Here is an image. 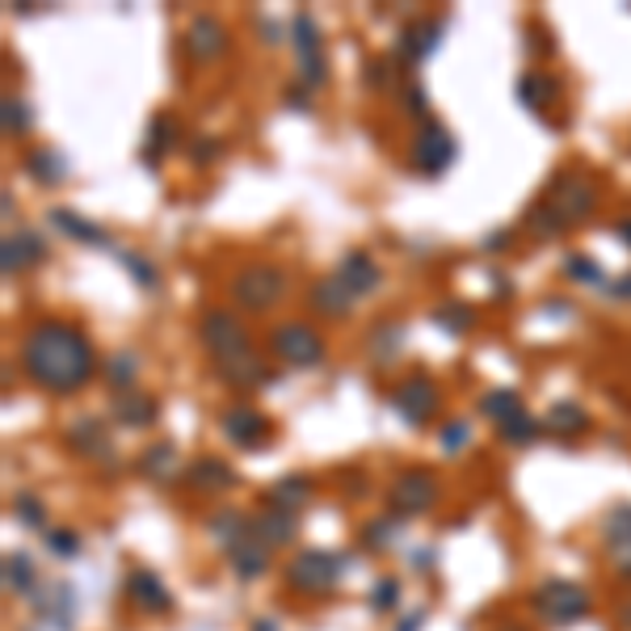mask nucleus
Returning <instances> with one entry per match:
<instances>
[{
  "mask_svg": "<svg viewBox=\"0 0 631 631\" xmlns=\"http://www.w3.org/2000/svg\"><path fill=\"white\" fill-rule=\"evenodd\" d=\"M17 362H22V375L34 387L51 392V396H72L81 392L93 371H97V354L89 346L81 325L72 320H38L22 332V346H17Z\"/></svg>",
  "mask_w": 631,
  "mask_h": 631,
  "instance_id": "obj_1",
  "label": "nucleus"
},
{
  "mask_svg": "<svg viewBox=\"0 0 631 631\" xmlns=\"http://www.w3.org/2000/svg\"><path fill=\"white\" fill-rule=\"evenodd\" d=\"M198 341L202 350L215 358V371L223 375V384L232 387H261L270 384V366L253 354V341H248L245 320L227 307H207L198 316Z\"/></svg>",
  "mask_w": 631,
  "mask_h": 631,
  "instance_id": "obj_2",
  "label": "nucleus"
},
{
  "mask_svg": "<svg viewBox=\"0 0 631 631\" xmlns=\"http://www.w3.org/2000/svg\"><path fill=\"white\" fill-rule=\"evenodd\" d=\"M594 202H598V190H594L589 177L560 173V177L551 182L548 198H539V202L530 207L526 227H530L539 241H551V236H560V232H569V227H576V223L585 220V215L594 211Z\"/></svg>",
  "mask_w": 631,
  "mask_h": 631,
  "instance_id": "obj_3",
  "label": "nucleus"
},
{
  "mask_svg": "<svg viewBox=\"0 0 631 631\" xmlns=\"http://www.w3.org/2000/svg\"><path fill=\"white\" fill-rule=\"evenodd\" d=\"M535 610H539V619L551 623V628H569V623H581L585 615H589V594L569 581V576H548L539 589H535Z\"/></svg>",
  "mask_w": 631,
  "mask_h": 631,
  "instance_id": "obj_4",
  "label": "nucleus"
},
{
  "mask_svg": "<svg viewBox=\"0 0 631 631\" xmlns=\"http://www.w3.org/2000/svg\"><path fill=\"white\" fill-rule=\"evenodd\" d=\"M442 484L430 467H409L392 480L387 489V505H392V518H417V514H430L439 505Z\"/></svg>",
  "mask_w": 631,
  "mask_h": 631,
  "instance_id": "obj_5",
  "label": "nucleus"
},
{
  "mask_svg": "<svg viewBox=\"0 0 631 631\" xmlns=\"http://www.w3.org/2000/svg\"><path fill=\"white\" fill-rule=\"evenodd\" d=\"M337 581H341V560L332 551L307 548L287 564V585L303 598H325L337 589Z\"/></svg>",
  "mask_w": 631,
  "mask_h": 631,
  "instance_id": "obj_6",
  "label": "nucleus"
},
{
  "mask_svg": "<svg viewBox=\"0 0 631 631\" xmlns=\"http://www.w3.org/2000/svg\"><path fill=\"white\" fill-rule=\"evenodd\" d=\"M287 291V274L278 266H248L232 278V300L245 312H270Z\"/></svg>",
  "mask_w": 631,
  "mask_h": 631,
  "instance_id": "obj_7",
  "label": "nucleus"
},
{
  "mask_svg": "<svg viewBox=\"0 0 631 631\" xmlns=\"http://www.w3.org/2000/svg\"><path fill=\"white\" fill-rule=\"evenodd\" d=\"M270 354L287 366H316L325 358V337L307 320H287L270 332Z\"/></svg>",
  "mask_w": 631,
  "mask_h": 631,
  "instance_id": "obj_8",
  "label": "nucleus"
},
{
  "mask_svg": "<svg viewBox=\"0 0 631 631\" xmlns=\"http://www.w3.org/2000/svg\"><path fill=\"white\" fill-rule=\"evenodd\" d=\"M291 47H295V59H300L303 89H320V84L329 81L325 56H320V26H316V17H312L307 9H300V13L291 17Z\"/></svg>",
  "mask_w": 631,
  "mask_h": 631,
  "instance_id": "obj_9",
  "label": "nucleus"
},
{
  "mask_svg": "<svg viewBox=\"0 0 631 631\" xmlns=\"http://www.w3.org/2000/svg\"><path fill=\"white\" fill-rule=\"evenodd\" d=\"M392 409L400 412L409 425H425L434 421V412L442 409V392L430 375H409L405 384L392 387Z\"/></svg>",
  "mask_w": 631,
  "mask_h": 631,
  "instance_id": "obj_10",
  "label": "nucleus"
},
{
  "mask_svg": "<svg viewBox=\"0 0 631 631\" xmlns=\"http://www.w3.org/2000/svg\"><path fill=\"white\" fill-rule=\"evenodd\" d=\"M220 434L232 446H241V451H257V446H266L270 434H274V425H270V417L261 409H253V405H227L220 412Z\"/></svg>",
  "mask_w": 631,
  "mask_h": 631,
  "instance_id": "obj_11",
  "label": "nucleus"
},
{
  "mask_svg": "<svg viewBox=\"0 0 631 631\" xmlns=\"http://www.w3.org/2000/svg\"><path fill=\"white\" fill-rule=\"evenodd\" d=\"M451 161H455V136L442 122H425L412 139V165L425 177H439V173H446Z\"/></svg>",
  "mask_w": 631,
  "mask_h": 631,
  "instance_id": "obj_12",
  "label": "nucleus"
},
{
  "mask_svg": "<svg viewBox=\"0 0 631 631\" xmlns=\"http://www.w3.org/2000/svg\"><path fill=\"white\" fill-rule=\"evenodd\" d=\"M603 556L619 581H631V505H615L603 518Z\"/></svg>",
  "mask_w": 631,
  "mask_h": 631,
  "instance_id": "obj_13",
  "label": "nucleus"
},
{
  "mask_svg": "<svg viewBox=\"0 0 631 631\" xmlns=\"http://www.w3.org/2000/svg\"><path fill=\"white\" fill-rule=\"evenodd\" d=\"M337 278L346 282V291L362 300V295H371V291H379V282H384V270L375 266V257L366 253V248H350L346 257H341V266H337Z\"/></svg>",
  "mask_w": 631,
  "mask_h": 631,
  "instance_id": "obj_14",
  "label": "nucleus"
},
{
  "mask_svg": "<svg viewBox=\"0 0 631 631\" xmlns=\"http://www.w3.org/2000/svg\"><path fill=\"white\" fill-rule=\"evenodd\" d=\"M223 47H227V30L220 26V17L198 13L190 26H186V51H190V59H198V63L220 59Z\"/></svg>",
  "mask_w": 631,
  "mask_h": 631,
  "instance_id": "obj_15",
  "label": "nucleus"
},
{
  "mask_svg": "<svg viewBox=\"0 0 631 631\" xmlns=\"http://www.w3.org/2000/svg\"><path fill=\"white\" fill-rule=\"evenodd\" d=\"M127 598L143 615H168L173 610V594L165 589V581L156 573H148V569H136L127 576Z\"/></svg>",
  "mask_w": 631,
  "mask_h": 631,
  "instance_id": "obj_16",
  "label": "nucleus"
},
{
  "mask_svg": "<svg viewBox=\"0 0 631 631\" xmlns=\"http://www.w3.org/2000/svg\"><path fill=\"white\" fill-rule=\"evenodd\" d=\"M223 556H227V564L236 569V576H241V581H253V576H261L266 569H270V560H274V548H266V544H261V539L248 530L245 539H236V544L223 551Z\"/></svg>",
  "mask_w": 631,
  "mask_h": 631,
  "instance_id": "obj_17",
  "label": "nucleus"
},
{
  "mask_svg": "<svg viewBox=\"0 0 631 631\" xmlns=\"http://www.w3.org/2000/svg\"><path fill=\"white\" fill-rule=\"evenodd\" d=\"M186 484L198 489V493H220V489H232V484H236V471H232V464H223L220 455H198V459L186 467Z\"/></svg>",
  "mask_w": 631,
  "mask_h": 631,
  "instance_id": "obj_18",
  "label": "nucleus"
},
{
  "mask_svg": "<svg viewBox=\"0 0 631 631\" xmlns=\"http://www.w3.org/2000/svg\"><path fill=\"white\" fill-rule=\"evenodd\" d=\"M446 30L442 17H425V22H412L405 34H400V43H396V51L409 59V63H421V59L430 56L434 47H439V34Z\"/></svg>",
  "mask_w": 631,
  "mask_h": 631,
  "instance_id": "obj_19",
  "label": "nucleus"
},
{
  "mask_svg": "<svg viewBox=\"0 0 631 631\" xmlns=\"http://www.w3.org/2000/svg\"><path fill=\"white\" fill-rule=\"evenodd\" d=\"M295 530H300V522H295L291 510H274V505H266V510L253 518V535H257L266 548H282V544H291Z\"/></svg>",
  "mask_w": 631,
  "mask_h": 631,
  "instance_id": "obj_20",
  "label": "nucleus"
},
{
  "mask_svg": "<svg viewBox=\"0 0 631 631\" xmlns=\"http://www.w3.org/2000/svg\"><path fill=\"white\" fill-rule=\"evenodd\" d=\"M307 303L320 312V316H329V320H341L350 307H354V295L346 291V282L337 274H329V278H320L316 287H312V295H307Z\"/></svg>",
  "mask_w": 631,
  "mask_h": 631,
  "instance_id": "obj_21",
  "label": "nucleus"
},
{
  "mask_svg": "<svg viewBox=\"0 0 631 631\" xmlns=\"http://www.w3.org/2000/svg\"><path fill=\"white\" fill-rule=\"evenodd\" d=\"M47 245L34 236V232H17V236H4V274H22L26 266L43 261Z\"/></svg>",
  "mask_w": 631,
  "mask_h": 631,
  "instance_id": "obj_22",
  "label": "nucleus"
},
{
  "mask_svg": "<svg viewBox=\"0 0 631 631\" xmlns=\"http://www.w3.org/2000/svg\"><path fill=\"white\" fill-rule=\"evenodd\" d=\"M139 471H143L148 480H156V484H168V480L186 476V471H182V464H177V446H173V442H156L152 451H143V459H139Z\"/></svg>",
  "mask_w": 631,
  "mask_h": 631,
  "instance_id": "obj_23",
  "label": "nucleus"
},
{
  "mask_svg": "<svg viewBox=\"0 0 631 631\" xmlns=\"http://www.w3.org/2000/svg\"><path fill=\"white\" fill-rule=\"evenodd\" d=\"M114 417H118V425H127V430H143V425L156 421V400L143 396V392H122V396L114 400Z\"/></svg>",
  "mask_w": 631,
  "mask_h": 631,
  "instance_id": "obj_24",
  "label": "nucleus"
},
{
  "mask_svg": "<svg viewBox=\"0 0 631 631\" xmlns=\"http://www.w3.org/2000/svg\"><path fill=\"white\" fill-rule=\"evenodd\" d=\"M480 412H484L489 421H496V430H501V425H510L514 417H522L526 405H522V396L514 387H493V392L480 396Z\"/></svg>",
  "mask_w": 631,
  "mask_h": 631,
  "instance_id": "obj_25",
  "label": "nucleus"
},
{
  "mask_svg": "<svg viewBox=\"0 0 631 631\" xmlns=\"http://www.w3.org/2000/svg\"><path fill=\"white\" fill-rule=\"evenodd\" d=\"M177 139H182L177 118H173V114H156L152 127H148V152H143V161H148V165H161V156H165L168 148H177Z\"/></svg>",
  "mask_w": 631,
  "mask_h": 631,
  "instance_id": "obj_26",
  "label": "nucleus"
},
{
  "mask_svg": "<svg viewBox=\"0 0 631 631\" xmlns=\"http://www.w3.org/2000/svg\"><path fill=\"white\" fill-rule=\"evenodd\" d=\"M51 223H56L59 232H68L72 241H81V245L106 248V232H102L97 223L81 220V215H77V211H68V207H56V211H51Z\"/></svg>",
  "mask_w": 631,
  "mask_h": 631,
  "instance_id": "obj_27",
  "label": "nucleus"
},
{
  "mask_svg": "<svg viewBox=\"0 0 631 631\" xmlns=\"http://www.w3.org/2000/svg\"><path fill=\"white\" fill-rule=\"evenodd\" d=\"M548 430H556L560 439H576V434L589 430V412L581 409V405H573V400H560L548 412Z\"/></svg>",
  "mask_w": 631,
  "mask_h": 631,
  "instance_id": "obj_28",
  "label": "nucleus"
},
{
  "mask_svg": "<svg viewBox=\"0 0 631 631\" xmlns=\"http://www.w3.org/2000/svg\"><path fill=\"white\" fill-rule=\"evenodd\" d=\"M26 173H34L38 186H59V182H63V161H59V152H51V148H34L26 156Z\"/></svg>",
  "mask_w": 631,
  "mask_h": 631,
  "instance_id": "obj_29",
  "label": "nucleus"
},
{
  "mask_svg": "<svg viewBox=\"0 0 631 631\" xmlns=\"http://www.w3.org/2000/svg\"><path fill=\"white\" fill-rule=\"evenodd\" d=\"M307 496H312V484H307L303 476H287V480H278V484H274L270 505H274V510H291V514H300Z\"/></svg>",
  "mask_w": 631,
  "mask_h": 631,
  "instance_id": "obj_30",
  "label": "nucleus"
},
{
  "mask_svg": "<svg viewBox=\"0 0 631 631\" xmlns=\"http://www.w3.org/2000/svg\"><path fill=\"white\" fill-rule=\"evenodd\" d=\"M136 375H139V358L131 354V350H122V354H114L110 362H106V379H110V387L118 396L136 387Z\"/></svg>",
  "mask_w": 631,
  "mask_h": 631,
  "instance_id": "obj_31",
  "label": "nucleus"
},
{
  "mask_svg": "<svg viewBox=\"0 0 631 631\" xmlns=\"http://www.w3.org/2000/svg\"><path fill=\"white\" fill-rule=\"evenodd\" d=\"M68 442H72V451H84V455H106V434H102V425L89 417V421H77L72 430H68Z\"/></svg>",
  "mask_w": 631,
  "mask_h": 631,
  "instance_id": "obj_32",
  "label": "nucleus"
},
{
  "mask_svg": "<svg viewBox=\"0 0 631 631\" xmlns=\"http://www.w3.org/2000/svg\"><path fill=\"white\" fill-rule=\"evenodd\" d=\"M4 585L17 589V594H34V569H30V556H4Z\"/></svg>",
  "mask_w": 631,
  "mask_h": 631,
  "instance_id": "obj_33",
  "label": "nucleus"
},
{
  "mask_svg": "<svg viewBox=\"0 0 631 631\" xmlns=\"http://www.w3.org/2000/svg\"><path fill=\"white\" fill-rule=\"evenodd\" d=\"M548 77H539V72H526L518 81V102L526 110H544L548 106Z\"/></svg>",
  "mask_w": 631,
  "mask_h": 631,
  "instance_id": "obj_34",
  "label": "nucleus"
},
{
  "mask_svg": "<svg viewBox=\"0 0 631 631\" xmlns=\"http://www.w3.org/2000/svg\"><path fill=\"white\" fill-rule=\"evenodd\" d=\"M564 274L573 278V282H594V287H603L606 282L603 266H598L594 257H585V253H573V257L564 261Z\"/></svg>",
  "mask_w": 631,
  "mask_h": 631,
  "instance_id": "obj_35",
  "label": "nucleus"
},
{
  "mask_svg": "<svg viewBox=\"0 0 631 631\" xmlns=\"http://www.w3.org/2000/svg\"><path fill=\"white\" fill-rule=\"evenodd\" d=\"M13 518L22 522V526H30V530H43L47 526V514H43V501L30 493H17L13 496Z\"/></svg>",
  "mask_w": 631,
  "mask_h": 631,
  "instance_id": "obj_36",
  "label": "nucleus"
},
{
  "mask_svg": "<svg viewBox=\"0 0 631 631\" xmlns=\"http://www.w3.org/2000/svg\"><path fill=\"white\" fill-rule=\"evenodd\" d=\"M396 539V518H375L366 530H362V544H366V551H387V548H396L392 544Z\"/></svg>",
  "mask_w": 631,
  "mask_h": 631,
  "instance_id": "obj_37",
  "label": "nucleus"
},
{
  "mask_svg": "<svg viewBox=\"0 0 631 631\" xmlns=\"http://www.w3.org/2000/svg\"><path fill=\"white\" fill-rule=\"evenodd\" d=\"M501 439L510 442V446H526V442L539 439V421H535L530 412H522V417H514L510 425H501Z\"/></svg>",
  "mask_w": 631,
  "mask_h": 631,
  "instance_id": "obj_38",
  "label": "nucleus"
},
{
  "mask_svg": "<svg viewBox=\"0 0 631 631\" xmlns=\"http://www.w3.org/2000/svg\"><path fill=\"white\" fill-rule=\"evenodd\" d=\"M47 551L59 556V560H77V556H81V535H77V530H68V526L47 530Z\"/></svg>",
  "mask_w": 631,
  "mask_h": 631,
  "instance_id": "obj_39",
  "label": "nucleus"
},
{
  "mask_svg": "<svg viewBox=\"0 0 631 631\" xmlns=\"http://www.w3.org/2000/svg\"><path fill=\"white\" fill-rule=\"evenodd\" d=\"M396 603H400V581L396 576H379L375 589H371V610L387 615V610H396Z\"/></svg>",
  "mask_w": 631,
  "mask_h": 631,
  "instance_id": "obj_40",
  "label": "nucleus"
},
{
  "mask_svg": "<svg viewBox=\"0 0 631 631\" xmlns=\"http://www.w3.org/2000/svg\"><path fill=\"white\" fill-rule=\"evenodd\" d=\"M30 110L22 97H4V136H26Z\"/></svg>",
  "mask_w": 631,
  "mask_h": 631,
  "instance_id": "obj_41",
  "label": "nucleus"
},
{
  "mask_svg": "<svg viewBox=\"0 0 631 631\" xmlns=\"http://www.w3.org/2000/svg\"><path fill=\"white\" fill-rule=\"evenodd\" d=\"M118 261L131 270V278H136L139 287H156V266H152V261H143L139 253H118Z\"/></svg>",
  "mask_w": 631,
  "mask_h": 631,
  "instance_id": "obj_42",
  "label": "nucleus"
},
{
  "mask_svg": "<svg viewBox=\"0 0 631 631\" xmlns=\"http://www.w3.org/2000/svg\"><path fill=\"white\" fill-rule=\"evenodd\" d=\"M220 152H223V143L215 136H198L190 143V156L198 161V165H207V161H211V156H220Z\"/></svg>",
  "mask_w": 631,
  "mask_h": 631,
  "instance_id": "obj_43",
  "label": "nucleus"
},
{
  "mask_svg": "<svg viewBox=\"0 0 631 631\" xmlns=\"http://www.w3.org/2000/svg\"><path fill=\"white\" fill-rule=\"evenodd\" d=\"M442 446H446V451H464L467 446V421H446V425H442Z\"/></svg>",
  "mask_w": 631,
  "mask_h": 631,
  "instance_id": "obj_44",
  "label": "nucleus"
},
{
  "mask_svg": "<svg viewBox=\"0 0 631 631\" xmlns=\"http://www.w3.org/2000/svg\"><path fill=\"white\" fill-rule=\"evenodd\" d=\"M405 102H409V106H405L409 114H425V110H430V97H425V89H417V84H409Z\"/></svg>",
  "mask_w": 631,
  "mask_h": 631,
  "instance_id": "obj_45",
  "label": "nucleus"
},
{
  "mask_svg": "<svg viewBox=\"0 0 631 631\" xmlns=\"http://www.w3.org/2000/svg\"><path fill=\"white\" fill-rule=\"evenodd\" d=\"M434 320H439V325H446V329H471V312H459V316H451V312H439Z\"/></svg>",
  "mask_w": 631,
  "mask_h": 631,
  "instance_id": "obj_46",
  "label": "nucleus"
},
{
  "mask_svg": "<svg viewBox=\"0 0 631 631\" xmlns=\"http://www.w3.org/2000/svg\"><path fill=\"white\" fill-rule=\"evenodd\" d=\"M615 236H623V245L631 248V215H628V220H619V223H615Z\"/></svg>",
  "mask_w": 631,
  "mask_h": 631,
  "instance_id": "obj_47",
  "label": "nucleus"
},
{
  "mask_svg": "<svg viewBox=\"0 0 631 631\" xmlns=\"http://www.w3.org/2000/svg\"><path fill=\"white\" fill-rule=\"evenodd\" d=\"M623 610H628V615H619V619H623V623L631 628V606H623Z\"/></svg>",
  "mask_w": 631,
  "mask_h": 631,
  "instance_id": "obj_48",
  "label": "nucleus"
},
{
  "mask_svg": "<svg viewBox=\"0 0 631 631\" xmlns=\"http://www.w3.org/2000/svg\"><path fill=\"white\" fill-rule=\"evenodd\" d=\"M505 631H522V628H505Z\"/></svg>",
  "mask_w": 631,
  "mask_h": 631,
  "instance_id": "obj_49",
  "label": "nucleus"
}]
</instances>
